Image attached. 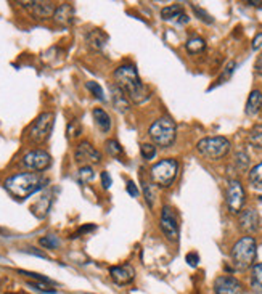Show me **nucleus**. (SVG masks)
<instances>
[{
    "mask_svg": "<svg viewBox=\"0 0 262 294\" xmlns=\"http://www.w3.org/2000/svg\"><path fill=\"white\" fill-rule=\"evenodd\" d=\"M114 84L121 89L130 102L134 103H144L148 100V90L142 82L135 66L132 65H123L114 69L113 72Z\"/></svg>",
    "mask_w": 262,
    "mask_h": 294,
    "instance_id": "obj_1",
    "label": "nucleus"
},
{
    "mask_svg": "<svg viewBox=\"0 0 262 294\" xmlns=\"http://www.w3.org/2000/svg\"><path fill=\"white\" fill-rule=\"evenodd\" d=\"M47 180L35 172H25L11 175L5 180L7 191L16 200H26L31 194L37 193L45 187Z\"/></svg>",
    "mask_w": 262,
    "mask_h": 294,
    "instance_id": "obj_2",
    "label": "nucleus"
},
{
    "mask_svg": "<svg viewBox=\"0 0 262 294\" xmlns=\"http://www.w3.org/2000/svg\"><path fill=\"white\" fill-rule=\"evenodd\" d=\"M257 256V243L254 237H243L238 240L232 248V261L236 268L246 270L253 267Z\"/></svg>",
    "mask_w": 262,
    "mask_h": 294,
    "instance_id": "obj_3",
    "label": "nucleus"
},
{
    "mask_svg": "<svg viewBox=\"0 0 262 294\" xmlns=\"http://www.w3.org/2000/svg\"><path fill=\"white\" fill-rule=\"evenodd\" d=\"M148 135L158 146L169 148V146L175 142V137H177L175 122L169 116H163L151 124V127L148 130Z\"/></svg>",
    "mask_w": 262,
    "mask_h": 294,
    "instance_id": "obj_4",
    "label": "nucleus"
},
{
    "mask_svg": "<svg viewBox=\"0 0 262 294\" xmlns=\"http://www.w3.org/2000/svg\"><path fill=\"white\" fill-rule=\"evenodd\" d=\"M196 150L203 158L217 161L229 154L230 142L225 137H206L196 143Z\"/></svg>",
    "mask_w": 262,
    "mask_h": 294,
    "instance_id": "obj_5",
    "label": "nucleus"
},
{
    "mask_svg": "<svg viewBox=\"0 0 262 294\" xmlns=\"http://www.w3.org/2000/svg\"><path fill=\"white\" fill-rule=\"evenodd\" d=\"M178 172V163L172 158H166L163 161L156 163L150 169V177L153 183L159 187H171Z\"/></svg>",
    "mask_w": 262,
    "mask_h": 294,
    "instance_id": "obj_6",
    "label": "nucleus"
},
{
    "mask_svg": "<svg viewBox=\"0 0 262 294\" xmlns=\"http://www.w3.org/2000/svg\"><path fill=\"white\" fill-rule=\"evenodd\" d=\"M53 124H55V114L53 113L47 111V113L39 114L37 117L34 119V122H32L29 130H28L29 140L35 142V143H44L47 139L50 137Z\"/></svg>",
    "mask_w": 262,
    "mask_h": 294,
    "instance_id": "obj_7",
    "label": "nucleus"
},
{
    "mask_svg": "<svg viewBox=\"0 0 262 294\" xmlns=\"http://www.w3.org/2000/svg\"><path fill=\"white\" fill-rule=\"evenodd\" d=\"M225 201H227V207L232 214H240L245 207L246 201V193L241 185L240 180H230L227 185V191H225Z\"/></svg>",
    "mask_w": 262,
    "mask_h": 294,
    "instance_id": "obj_8",
    "label": "nucleus"
},
{
    "mask_svg": "<svg viewBox=\"0 0 262 294\" xmlns=\"http://www.w3.org/2000/svg\"><path fill=\"white\" fill-rule=\"evenodd\" d=\"M159 227L163 230L164 237L169 241H177L178 240V219L177 214L171 206H164L161 211V219H159Z\"/></svg>",
    "mask_w": 262,
    "mask_h": 294,
    "instance_id": "obj_9",
    "label": "nucleus"
},
{
    "mask_svg": "<svg viewBox=\"0 0 262 294\" xmlns=\"http://www.w3.org/2000/svg\"><path fill=\"white\" fill-rule=\"evenodd\" d=\"M52 164L50 154L44 150H32L23 156V166L34 172H42Z\"/></svg>",
    "mask_w": 262,
    "mask_h": 294,
    "instance_id": "obj_10",
    "label": "nucleus"
},
{
    "mask_svg": "<svg viewBox=\"0 0 262 294\" xmlns=\"http://www.w3.org/2000/svg\"><path fill=\"white\" fill-rule=\"evenodd\" d=\"M74 159L77 164H80V167L92 166V164H98L102 161V153L89 142H80L74 151Z\"/></svg>",
    "mask_w": 262,
    "mask_h": 294,
    "instance_id": "obj_11",
    "label": "nucleus"
},
{
    "mask_svg": "<svg viewBox=\"0 0 262 294\" xmlns=\"http://www.w3.org/2000/svg\"><path fill=\"white\" fill-rule=\"evenodd\" d=\"M214 292L216 294H243V285L235 277L222 275L214 281Z\"/></svg>",
    "mask_w": 262,
    "mask_h": 294,
    "instance_id": "obj_12",
    "label": "nucleus"
},
{
    "mask_svg": "<svg viewBox=\"0 0 262 294\" xmlns=\"http://www.w3.org/2000/svg\"><path fill=\"white\" fill-rule=\"evenodd\" d=\"M25 7H29L31 13L37 18V19H49L53 18L55 11H56V4L55 2H42V0H37V2H23Z\"/></svg>",
    "mask_w": 262,
    "mask_h": 294,
    "instance_id": "obj_13",
    "label": "nucleus"
},
{
    "mask_svg": "<svg viewBox=\"0 0 262 294\" xmlns=\"http://www.w3.org/2000/svg\"><path fill=\"white\" fill-rule=\"evenodd\" d=\"M110 277L116 285H129L132 283L135 278V270L132 265L124 264V265H114L110 268Z\"/></svg>",
    "mask_w": 262,
    "mask_h": 294,
    "instance_id": "obj_14",
    "label": "nucleus"
},
{
    "mask_svg": "<svg viewBox=\"0 0 262 294\" xmlns=\"http://www.w3.org/2000/svg\"><path fill=\"white\" fill-rule=\"evenodd\" d=\"M238 224L240 228L248 235H253L259 228V214L256 209H243L240 212V219H238Z\"/></svg>",
    "mask_w": 262,
    "mask_h": 294,
    "instance_id": "obj_15",
    "label": "nucleus"
},
{
    "mask_svg": "<svg viewBox=\"0 0 262 294\" xmlns=\"http://www.w3.org/2000/svg\"><path fill=\"white\" fill-rule=\"evenodd\" d=\"M110 90H111V100H113L114 108L121 113H127L130 109V100L127 98V95L119 89L114 82L110 85Z\"/></svg>",
    "mask_w": 262,
    "mask_h": 294,
    "instance_id": "obj_16",
    "label": "nucleus"
},
{
    "mask_svg": "<svg viewBox=\"0 0 262 294\" xmlns=\"http://www.w3.org/2000/svg\"><path fill=\"white\" fill-rule=\"evenodd\" d=\"M53 19L58 24H62V26H69V24H73V21H74V7L71 4L58 5L55 15H53Z\"/></svg>",
    "mask_w": 262,
    "mask_h": 294,
    "instance_id": "obj_17",
    "label": "nucleus"
},
{
    "mask_svg": "<svg viewBox=\"0 0 262 294\" xmlns=\"http://www.w3.org/2000/svg\"><path fill=\"white\" fill-rule=\"evenodd\" d=\"M106 42H108V35H106L102 29H92L86 35V44L95 52H100Z\"/></svg>",
    "mask_w": 262,
    "mask_h": 294,
    "instance_id": "obj_18",
    "label": "nucleus"
},
{
    "mask_svg": "<svg viewBox=\"0 0 262 294\" xmlns=\"http://www.w3.org/2000/svg\"><path fill=\"white\" fill-rule=\"evenodd\" d=\"M262 109V92L260 90H253L248 96L245 113L248 116H256Z\"/></svg>",
    "mask_w": 262,
    "mask_h": 294,
    "instance_id": "obj_19",
    "label": "nucleus"
},
{
    "mask_svg": "<svg viewBox=\"0 0 262 294\" xmlns=\"http://www.w3.org/2000/svg\"><path fill=\"white\" fill-rule=\"evenodd\" d=\"M93 119H95V124L97 127L103 132V133H108L111 130V117L110 114L105 111L102 108H95L93 109Z\"/></svg>",
    "mask_w": 262,
    "mask_h": 294,
    "instance_id": "obj_20",
    "label": "nucleus"
},
{
    "mask_svg": "<svg viewBox=\"0 0 262 294\" xmlns=\"http://www.w3.org/2000/svg\"><path fill=\"white\" fill-rule=\"evenodd\" d=\"M184 7L180 4H174V5H168V7H164L161 10V16L163 19L166 21H169V19H180L184 16Z\"/></svg>",
    "mask_w": 262,
    "mask_h": 294,
    "instance_id": "obj_21",
    "label": "nucleus"
},
{
    "mask_svg": "<svg viewBox=\"0 0 262 294\" xmlns=\"http://www.w3.org/2000/svg\"><path fill=\"white\" fill-rule=\"evenodd\" d=\"M249 283L256 294H262V264L253 265L251 270V278H249Z\"/></svg>",
    "mask_w": 262,
    "mask_h": 294,
    "instance_id": "obj_22",
    "label": "nucleus"
},
{
    "mask_svg": "<svg viewBox=\"0 0 262 294\" xmlns=\"http://www.w3.org/2000/svg\"><path fill=\"white\" fill-rule=\"evenodd\" d=\"M248 180H249V183H251L253 188L262 191V161L257 166H254L251 170H249Z\"/></svg>",
    "mask_w": 262,
    "mask_h": 294,
    "instance_id": "obj_23",
    "label": "nucleus"
},
{
    "mask_svg": "<svg viewBox=\"0 0 262 294\" xmlns=\"http://www.w3.org/2000/svg\"><path fill=\"white\" fill-rule=\"evenodd\" d=\"M205 48H206V42L201 37H192V39H188L185 44V50L190 55H198V53L203 52Z\"/></svg>",
    "mask_w": 262,
    "mask_h": 294,
    "instance_id": "obj_24",
    "label": "nucleus"
},
{
    "mask_svg": "<svg viewBox=\"0 0 262 294\" xmlns=\"http://www.w3.org/2000/svg\"><path fill=\"white\" fill-rule=\"evenodd\" d=\"M248 142L251 146L257 150H262V124L254 126L248 133Z\"/></svg>",
    "mask_w": 262,
    "mask_h": 294,
    "instance_id": "obj_25",
    "label": "nucleus"
},
{
    "mask_svg": "<svg viewBox=\"0 0 262 294\" xmlns=\"http://www.w3.org/2000/svg\"><path fill=\"white\" fill-rule=\"evenodd\" d=\"M105 148H106V151H108V154L113 158H123V154H124L123 146L119 145L117 140H108L105 143Z\"/></svg>",
    "mask_w": 262,
    "mask_h": 294,
    "instance_id": "obj_26",
    "label": "nucleus"
},
{
    "mask_svg": "<svg viewBox=\"0 0 262 294\" xmlns=\"http://www.w3.org/2000/svg\"><path fill=\"white\" fill-rule=\"evenodd\" d=\"M140 154H142V158H144V159L150 161V159H153L154 156H156V146H154L153 143H142Z\"/></svg>",
    "mask_w": 262,
    "mask_h": 294,
    "instance_id": "obj_27",
    "label": "nucleus"
},
{
    "mask_svg": "<svg viewBox=\"0 0 262 294\" xmlns=\"http://www.w3.org/2000/svg\"><path fill=\"white\" fill-rule=\"evenodd\" d=\"M41 246H44L45 249H56L59 246V240L55 235H47L44 238L39 240Z\"/></svg>",
    "mask_w": 262,
    "mask_h": 294,
    "instance_id": "obj_28",
    "label": "nucleus"
},
{
    "mask_svg": "<svg viewBox=\"0 0 262 294\" xmlns=\"http://www.w3.org/2000/svg\"><path fill=\"white\" fill-rule=\"evenodd\" d=\"M142 190H144V196H145V201L150 207L154 206V191H153V185L148 182L142 183Z\"/></svg>",
    "mask_w": 262,
    "mask_h": 294,
    "instance_id": "obj_29",
    "label": "nucleus"
},
{
    "mask_svg": "<svg viewBox=\"0 0 262 294\" xmlns=\"http://www.w3.org/2000/svg\"><path fill=\"white\" fill-rule=\"evenodd\" d=\"M86 87H87V90L95 96V98H98V100H105V93H103V89L98 85V82H93V81H90V82H87L86 84Z\"/></svg>",
    "mask_w": 262,
    "mask_h": 294,
    "instance_id": "obj_30",
    "label": "nucleus"
},
{
    "mask_svg": "<svg viewBox=\"0 0 262 294\" xmlns=\"http://www.w3.org/2000/svg\"><path fill=\"white\" fill-rule=\"evenodd\" d=\"M249 164V158L245 151H238L235 154V166L238 167V170H246Z\"/></svg>",
    "mask_w": 262,
    "mask_h": 294,
    "instance_id": "obj_31",
    "label": "nucleus"
},
{
    "mask_svg": "<svg viewBox=\"0 0 262 294\" xmlns=\"http://www.w3.org/2000/svg\"><path fill=\"white\" fill-rule=\"evenodd\" d=\"M235 66H236V63H235V61H229V65L224 68V71H222L220 77L217 79V84H224V82H227V81L232 77V74H233Z\"/></svg>",
    "mask_w": 262,
    "mask_h": 294,
    "instance_id": "obj_32",
    "label": "nucleus"
},
{
    "mask_svg": "<svg viewBox=\"0 0 262 294\" xmlns=\"http://www.w3.org/2000/svg\"><path fill=\"white\" fill-rule=\"evenodd\" d=\"M66 132H68V139H76V137H79L80 133H82L80 124H79L77 121H71L69 124H68Z\"/></svg>",
    "mask_w": 262,
    "mask_h": 294,
    "instance_id": "obj_33",
    "label": "nucleus"
},
{
    "mask_svg": "<svg viewBox=\"0 0 262 294\" xmlns=\"http://www.w3.org/2000/svg\"><path fill=\"white\" fill-rule=\"evenodd\" d=\"M192 8H193V11H195V15H196L201 21H205V23H208V24H212V23H214L212 16H211L209 13H206V11H205L203 8H199L196 4H193Z\"/></svg>",
    "mask_w": 262,
    "mask_h": 294,
    "instance_id": "obj_34",
    "label": "nucleus"
},
{
    "mask_svg": "<svg viewBox=\"0 0 262 294\" xmlns=\"http://www.w3.org/2000/svg\"><path fill=\"white\" fill-rule=\"evenodd\" d=\"M79 177H80L82 182H90L95 177V174H93V170H92L90 166H82L79 169Z\"/></svg>",
    "mask_w": 262,
    "mask_h": 294,
    "instance_id": "obj_35",
    "label": "nucleus"
},
{
    "mask_svg": "<svg viewBox=\"0 0 262 294\" xmlns=\"http://www.w3.org/2000/svg\"><path fill=\"white\" fill-rule=\"evenodd\" d=\"M29 286H31L32 289H37V291H42V292H47V294H55V292H56V289L49 288V286H45V285H42V283H37V281H34V283H29Z\"/></svg>",
    "mask_w": 262,
    "mask_h": 294,
    "instance_id": "obj_36",
    "label": "nucleus"
},
{
    "mask_svg": "<svg viewBox=\"0 0 262 294\" xmlns=\"http://www.w3.org/2000/svg\"><path fill=\"white\" fill-rule=\"evenodd\" d=\"M127 193L132 196V198H138V194H140V191H138V188H137V185L132 182V180H129L127 182Z\"/></svg>",
    "mask_w": 262,
    "mask_h": 294,
    "instance_id": "obj_37",
    "label": "nucleus"
},
{
    "mask_svg": "<svg viewBox=\"0 0 262 294\" xmlns=\"http://www.w3.org/2000/svg\"><path fill=\"white\" fill-rule=\"evenodd\" d=\"M185 259H187V262H188L190 267H196L198 262H199V256H198L196 252H188Z\"/></svg>",
    "mask_w": 262,
    "mask_h": 294,
    "instance_id": "obj_38",
    "label": "nucleus"
},
{
    "mask_svg": "<svg viewBox=\"0 0 262 294\" xmlns=\"http://www.w3.org/2000/svg\"><path fill=\"white\" fill-rule=\"evenodd\" d=\"M100 179H102V185H103V188H105V190H108V188L111 187V177H110V174L106 172V170H103L102 175H100Z\"/></svg>",
    "mask_w": 262,
    "mask_h": 294,
    "instance_id": "obj_39",
    "label": "nucleus"
},
{
    "mask_svg": "<svg viewBox=\"0 0 262 294\" xmlns=\"http://www.w3.org/2000/svg\"><path fill=\"white\" fill-rule=\"evenodd\" d=\"M254 71H256V74L262 76V52L259 53V56L256 58V63H254Z\"/></svg>",
    "mask_w": 262,
    "mask_h": 294,
    "instance_id": "obj_40",
    "label": "nucleus"
},
{
    "mask_svg": "<svg viewBox=\"0 0 262 294\" xmlns=\"http://www.w3.org/2000/svg\"><path fill=\"white\" fill-rule=\"evenodd\" d=\"M259 47H262V32H259L253 39V50H257Z\"/></svg>",
    "mask_w": 262,
    "mask_h": 294,
    "instance_id": "obj_41",
    "label": "nucleus"
},
{
    "mask_svg": "<svg viewBox=\"0 0 262 294\" xmlns=\"http://www.w3.org/2000/svg\"><path fill=\"white\" fill-rule=\"evenodd\" d=\"M249 5H254V7H260L262 5V2H248Z\"/></svg>",
    "mask_w": 262,
    "mask_h": 294,
    "instance_id": "obj_42",
    "label": "nucleus"
},
{
    "mask_svg": "<svg viewBox=\"0 0 262 294\" xmlns=\"http://www.w3.org/2000/svg\"><path fill=\"white\" fill-rule=\"evenodd\" d=\"M5 262H8V261L5 259V257H2V256H0V264H5Z\"/></svg>",
    "mask_w": 262,
    "mask_h": 294,
    "instance_id": "obj_43",
    "label": "nucleus"
},
{
    "mask_svg": "<svg viewBox=\"0 0 262 294\" xmlns=\"http://www.w3.org/2000/svg\"><path fill=\"white\" fill-rule=\"evenodd\" d=\"M84 294H92V292H84Z\"/></svg>",
    "mask_w": 262,
    "mask_h": 294,
    "instance_id": "obj_44",
    "label": "nucleus"
}]
</instances>
